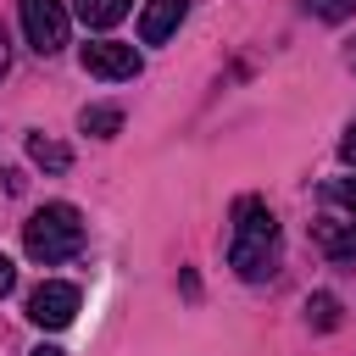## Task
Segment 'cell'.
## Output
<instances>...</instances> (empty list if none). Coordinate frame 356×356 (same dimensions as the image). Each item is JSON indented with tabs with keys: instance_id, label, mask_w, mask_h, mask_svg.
Here are the masks:
<instances>
[{
	"instance_id": "9a60e30c",
	"label": "cell",
	"mask_w": 356,
	"mask_h": 356,
	"mask_svg": "<svg viewBox=\"0 0 356 356\" xmlns=\"http://www.w3.org/2000/svg\"><path fill=\"white\" fill-rule=\"evenodd\" d=\"M11 284H17V267H11V261H6V256H0V295H6V289H11Z\"/></svg>"
},
{
	"instance_id": "9c48e42d",
	"label": "cell",
	"mask_w": 356,
	"mask_h": 356,
	"mask_svg": "<svg viewBox=\"0 0 356 356\" xmlns=\"http://www.w3.org/2000/svg\"><path fill=\"white\" fill-rule=\"evenodd\" d=\"M128 6H134V0H78V17H83L89 28H111V22L128 17Z\"/></svg>"
},
{
	"instance_id": "52a82bcc",
	"label": "cell",
	"mask_w": 356,
	"mask_h": 356,
	"mask_svg": "<svg viewBox=\"0 0 356 356\" xmlns=\"http://www.w3.org/2000/svg\"><path fill=\"white\" fill-rule=\"evenodd\" d=\"M317 245H323L334 261H356V222H323V228H317Z\"/></svg>"
},
{
	"instance_id": "8992f818",
	"label": "cell",
	"mask_w": 356,
	"mask_h": 356,
	"mask_svg": "<svg viewBox=\"0 0 356 356\" xmlns=\"http://www.w3.org/2000/svg\"><path fill=\"white\" fill-rule=\"evenodd\" d=\"M184 11H189V0H145V11H139V39H145V44L172 39L178 22H184Z\"/></svg>"
},
{
	"instance_id": "2e32d148",
	"label": "cell",
	"mask_w": 356,
	"mask_h": 356,
	"mask_svg": "<svg viewBox=\"0 0 356 356\" xmlns=\"http://www.w3.org/2000/svg\"><path fill=\"white\" fill-rule=\"evenodd\" d=\"M28 356H67V350H56V345H39V350H28Z\"/></svg>"
},
{
	"instance_id": "e0dca14e",
	"label": "cell",
	"mask_w": 356,
	"mask_h": 356,
	"mask_svg": "<svg viewBox=\"0 0 356 356\" xmlns=\"http://www.w3.org/2000/svg\"><path fill=\"white\" fill-rule=\"evenodd\" d=\"M0 72H6V28H0Z\"/></svg>"
},
{
	"instance_id": "5bb4252c",
	"label": "cell",
	"mask_w": 356,
	"mask_h": 356,
	"mask_svg": "<svg viewBox=\"0 0 356 356\" xmlns=\"http://www.w3.org/2000/svg\"><path fill=\"white\" fill-rule=\"evenodd\" d=\"M339 156H345V161H350V167H356V122H350V128H345V139H339Z\"/></svg>"
},
{
	"instance_id": "277c9868",
	"label": "cell",
	"mask_w": 356,
	"mask_h": 356,
	"mask_svg": "<svg viewBox=\"0 0 356 356\" xmlns=\"http://www.w3.org/2000/svg\"><path fill=\"white\" fill-rule=\"evenodd\" d=\"M139 50L122 44V39H89L83 44V72L106 78V83H122V78H139Z\"/></svg>"
},
{
	"instance_id": "30bf717a",
	"label": "cell",
	"mask_w": 356,
	"mask_h": 356,
	"mask_svg": "<svg viewBox=\"0 0 356 356\" xmlns=\"http://www.w3.org/2000/svg\"><path fill=\"white\" fill-rule=\"evenodd\" d=\"M78 128H83V134H95V139H111V134L122 128V111H117V106H83Z\"/></svg>"
},
{
	"instance_id": "6da1fadb",
	"label": "cell",
	"mask_w": 356,
	"mask_h": 356,
	"mask_svg": "<svg viewBox=\"0 0 356 356\" xmlns=\"http://www.w3.org/2000/svg\"><path fill=\"white\" fill-rule=\"evenodd\" d=\"M278 261V217L267 211V200L245 195L234 206V234H228V267L239 278H267Z\"/></svg>"
},
{
	"instance_id": "ba28073f",
	"label": "cell",
	"mask_w": 356,
	"mask_h": 356,
	"mask_svg": "<svg viewBox=\"0 0 356 356\" xmlns=\"http://www.w3.org/2000/svg\"><path fill=\"white\" fill-rule=\"evenodd\" d=\"M28 156H33L39 167H50V172H67V167H72V150H67L61 139H44V134H28Z\"/></svg>"
},
{
	"instance_id": "4fadbf2b",
	"label": "cell",
	"mask_w": 356,
	"mask_h": 356,
	"mask_svg": "<svg viewBox=\"0 0 356 356\" xmlns=\"http://www.w3.org/2000/svg\"><path fill=\"white\" fill-rule=\"evenodd\" d=\"M328 195H334V200L356 217V172H350V178H334V189H328Z\"/></svg>"
},
{
	"instance_id": "7a4b0ae2",
	"label": "cell",
	"mask_w": 356,
	"mask_h": 356,
	"mask_svg": "<svg viewBox=\"0 0 356 356\" xmlns=\"http://www.w3.org/2000/svg\"><path fill=\"white\" fill-rule=\"evenodd\" d=\"M78 245H83V217H78V206H67V200H50V206H39V211L22 222V250H28L33 261H44V267L78 256Z\"/></svg>"
},
{
	"instance_id": "5b68a950",
	"label": "cell",
	"mask_w": 356,
	"mask_h": 356,
	"mask_svg": "<svg viewBox=\"0 0 356 356\" xmlns=\"http://www.w3.org/2000/svg\"><path fill=\"white\" fill-rule=\"evenodd\" d=\"M28 317H33L39 328H67V323L78 317V289L61 284V278H44V284L28 295Z\"/></svg>"
},
{
	"instance_id": "7c38bea8",
	"label": "cell",
	"mask_w": 356,
	"mask_h": 356,
	"mask_svg": "<svg viewBox=\"0 0 356 356\" xmlns=\"http://www.w3.org/2000/svg\"><path fill=\"white\" fill-rule=\"evenodd\" d=\"M306 6H312L323 22H339V17H350V11H356V0H306Z\"/></svg>"
},
{
	"instance_id": "3957f363",
	"label": "cell",
	"mask_w": 356,
	"mask_h": 356,
	"mask_svg": "<svg viewBox=\"0 0 356 356\" xmlns=\"http://www.w3.org/2000/svg\"><path fill=\"white\" fill-rule=\"evenodd\" d=\"M22 33L39 56H56L67 44V6L61 0H22Z\"/></svg>"
},
{
	"instance_id": "8fae6325",
	"label": "cell",
	"mask_w": 356,
	"mask_h": 356,
	"mask_svg": "<svg viewBox=\"0 0 356 356\" xmlns=\"http://www.w3.org/2000/svg\"><path fill=\"white\" fill-rule=\"evenodd\" d=\"M306 317H312L317 328H334V323H339V300H334V295H312V300H306Z\"/></svg>"
}]
</instances>
